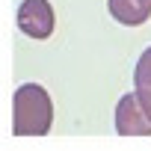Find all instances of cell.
<instances>
[{
    "mask_svg": "<svg viewBox=\"0 0 151 151\" xmlns=\"http://www.w3.org/2000/svg\"><path fill=\"white\" fill-rule=\"evenodd\" d=\"M133 92L142 101L145 113L151 116V47H145L142 56L136 59V68H133Z\"/></svg>",
    "mask_w": 151,
    "mask_h": 151,
    "instance_id": "5b68a950",
    "label": "cell"
},
{
    "mask_svg": "<svg viewBox=\"0 0 151 151\" xmlns=\"http://www.w3.org/2000/svg\"><path fill=\"white\" fill-rule=\"evenodd\" d=\"M53 127V101L45 86L24 83L12 98V130L15 136H45Z\"/></svg>",
    "mask_w": 151,
    "mask_h": 151,
    "instance_id": "6da1fadb",
    "label": "cell"
},
{
    "mask_svg": "<svg viewBox=\"0 0 151 151\" xmlns=\"http://www.w3.org/2000/svg\"><path fill=\"white\" fill-rule=\"evenodd\" d=\"M110 15L124 27H142L151 18V0H107Z\"/></svg>",
    "mask_w": 151,
    "mask_h": 151,
    "instance_id": "277c9868",
    "label": "cell"
},
{
    "mask_svg": "<svg viewBox=\"0 0 151 151\" xmlns=\"http://www.w3.org/2000/svg\"><path fill=\"white\" fill-rule=\"evenodd\" d=\"M116 133L122 136H148L151 133V116L145 113L136 92H124L116 104Z\"/></svg>",
    "mask_w": 151,
    "mask_h": 151,
    "instance_id": "7a4b0ae2",
    "label": "cell"
},
{
    "mask_svg": "<svg viewBox=\"0 0 151 151\" xmlns=\"http://www.w3.org/2000/svg\"><path fill=\"white\" fill-rule=\"evenodd\" d=\"M18 27L30 39H47L56 27L53 6L47 0H21L18 6Z\"/></svg>",
    "mask_w": 151,
    "mask_h": 151,
    "instance_id": "3957f363",
    "label": "cell"
}]
</instances>
